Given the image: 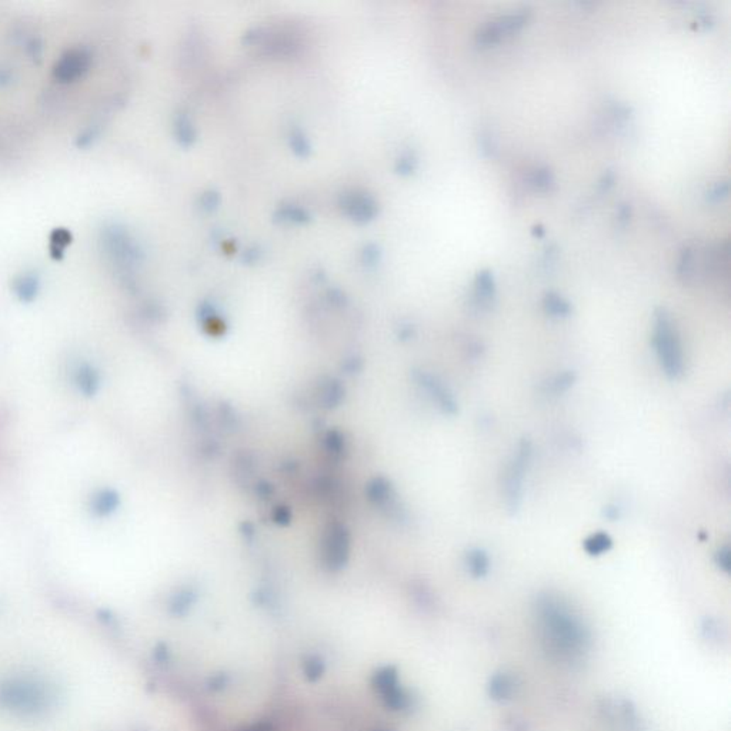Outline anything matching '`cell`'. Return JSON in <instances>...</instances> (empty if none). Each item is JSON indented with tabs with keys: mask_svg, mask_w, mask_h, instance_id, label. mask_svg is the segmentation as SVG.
<instances>
[{
	"mask_svg": "<svg viewBox=\"0 0 731 731\" xmlns=\"http://www.w3.org/2000/svg\"><path fill=\"white\" fill-rule=\"evenodd\" d=\"M604 514H606V517H607L609 520H611V522H613V520H617V519H618V507H616V506H607V507L604 509Z\"/></svg>",
	"mask_w": 731,
	"mask_h": 731,
	"instance_id": "25",
	"label": "cell"
},
{
	"mask_svg": "<svg viewBox=\"0 0 731 731\" xmlns=\"http://www.w3.org/2000/svg\"><path fill=\"white\" fill-rule=\"evenodd\" d=\"M536 616L543 643L561 662H576L589 648L590 633L580 616L563 599L543 594L536 603Z\"/></svg>",
	"mask_w": 731,
	"mask_h": 731,
	"instance_id": "1",
	"label": "cell"
},
{
	"mask_svg": "<svg viewBox=\"0 0 731 731\" xmlns=\"http://www.w3.org/2000/svg\"><path fill=\"white\" fill-rule=\"evenodd\" d=\"M243 731H275L273 727L267 723H260V724H255V725H251L248 728H245Z\"/></svg>",
	"mask_w": 731,
	"mask_h": 731,
	"instance_id": "24",
	"label": "cell"
},
{
	"mask_svg": "<svg viewBox=\"0 0 731 731\" xmlns=\"http://www.w3.org/2000/svg\"><path fill=\"white\" fill-rule=\"evenodd\" d=\"M530 13V9L520 8L500 15L489 22H484L474 33L476 43L481 47L497 45L503 39L517 33L529 22Z\"/></svg>",
	"mask_w": 731,
	"mask_h": 731,
	"instance_id": "5",
	"label": "cell"
},
{
	"mask_svg": "<svg viewBox=\"0 0 731 731\" xmlns=\"http://www.w3.org/2000/svg\"><path fill=\"white\" fill-rule=\"evenodd\" d=\"M516 680L513 676L507 673H499L495 674L490 680L489 693L490 696L497 701H506L510 700L512 696L516 691Z\"/></svg>",
	"mask_w": 731,
	"mask_h": 731,
	"instance_id": "13",
	"label": "cell"
},
{
	"mask_svg": "<svg viewBox=\"0 0 731 731\" xmlns=\"http://www.w3.org/2000/svg\"><path fill=\"white\" fill-rule=\"evenodd\" d=\"M533 233H534L537 237H543V236H544V229H541L540 226H536V227L533 229Z\"/></svg>",
	"mask_w": 731,
	"mask_h": 731,
	"instance_id": "26",
	"label": "cell"
},
{
	"mask_svg": "<svg viewBox=\"0 0 731 731\" xmlns=\"http://www.w3.org/2000/svg\"><path fill=\"white\" fill-rule=\"evenodd\" d=\"M631 219V206L628 203H621L617 209V223L621 227H626Z\"/></svg>",
	"mask_w": 731,
	"mask_h": 731,
	"instance_id": "22",
	"label": "cell"
},
{
	"mask_svg": "<svg viewBox=\"0 0 731 731\" xmlns=\"http://www.w3.org/2000/svg\"><path fill=\"white\" fill-rule=\"evenodd\" d=\"M324 670V666L323 663L318 660V659H310L306 662V666H304V672H306V676L310 679V680H316L321 676Z\"/></svg>",
	"mask_w": 731,
	"mask_h": 731,
	"instance_id": "21",
	"label": "cell"
},
{
	"mask_svg": "<svg viewBox=\"0 0 731 731\" xmlns=\"http://www.w3.org/2000/svg\"><path fill=\"white\" fill-rule=\"evenodd\" d=\"M698 258H700V246L694 243L684 245L680 251L679 262H677V276L684 283H694L698 277Z\"/></svg>",
	"mask_w": 731,
	"mask_h": 731,
	"instance_id": "9",
	"label": "cell"
},
{
	"mask_svg": "<svg viewBox=\"0 0 731 731\" xmlns=\"http://www.w3.org/2000/svg\"><path fill=\"white\" fill-rule=\"evenodd\" d=\"M543 309L550 317L554 318H565L573 311L572 303L556 292H548L544 294Z\"/></svg>",
	"mask_w": 731,
	"mask_h": 731,
	"instance_id": "12",
	"label": "cell"
},
{
	"mask_svg": "<svg viewBox=\"0 0 731 731\" xmlns=\"http://www.w3.org/2000/svg\"><path fill=\"white\" fill-rule=\"evenodd\" d=\"M533 443L530 439H522L513 450L503 473V499L509 513L516 514L524 496V483L531 464Z\"/></svg>",
	"mask_w": 731,
	"mask_h": 731,
	"instance_id": "3",
	"label": "cell"
},
{
	"mask_svg": "<svg viewBox=\"0 0 731 731\" xmlns=\"http://www.w3.org/2000/svg\"><path fill=\"white\" fill-rule=\"evenodd\" d=\"M0 706L19 714H36L47 706V694L38 683L8 680L0 684Z\"/></svg>",
	"mask_w": 731,
	"mask_h": 731,
	"instance_id": "4",
	"label": "cell"
},
{
	"mask_svg": "<svg viewBox=\"0 0 731 731\" xmlns=\"http://www.w3.org/2000/svg\"><path fill=\"white\" fill-rule=\"evenodd\" d=\"M416 380L443 415L456 416L459 413V403L453 391L439 377L427 372H419Z\"/></svg>",
	"mask_w": 731,
	"mask_h": 731,
	"instance_id": "6",
	"label": "cell"
},
{
	"mask_svg": "<svg viewBox=\"0 0 731 731\" xmlns=\"http://www.w3.org/2000/svg\"><path fill=\"white\" fill-rule=\"evenodd\" d=\"M117 505V497L115 493L112 492H103L100 493L95 502H93V507L98 513L100 514H105V513H109L112 512Z\"/></svg>",
	"mask_w": 731,
	"mask_h": 731,
	"instance_id": "17",
	"label": "cell"
},
{
	"mask_svg": "<svg viewBox=\"0 0 731 731\" xmlns=\"http://www.w3.org/2000/svg\"><path fill=\"white\" fill-rule=\"evenodd\" d=\"M77 383L84 393L93 394L98 388V374L91 367L80 369L77 373Z\"/></svg>",
	"mask_w": 731,
	"mask_h": 731,
	"instance_id": "16",
	"label": "cell"
},
{
	"mask_svg": "<svg viewBox=\"0 0 731 731\" xmlns=\"http://www.w3.org/2000/svg\"><path fill=\"white\" fill-rule=\"evenodd\" d=\"M577 377H576V373L572 372V370H567V372H561L558 374H556L548 383H547V388L551 394H563L565 391L570 390L575 383H576Z\"/></svg>",
	"mask_w": 731,
	"mask_h": 731,
	"instance_id": "15",
	"label": "cell"
},
{
	"mask_svg": "<svg viewBox=\"0 0 731 731\" xmlns=\"http://www.w3.org/2000/svg\"><path fill=\"white\" fill-rule=\"evenodd\" d=\"M727 196H728V182L727 180H721V182L714 183L706 192V199L710 203H720L724 199H727Z\"/></svg>",
	"mask_w": 731,
	"mask_h": 731,
	"instance_id": "18",
	"label": "cell"
},
{
	"mask_svg": "<svg viewBox=\"0 0 731 731\" xmlns=\"http://www.w3.org/2000/svg\"><path fill=\"white\" fill-rule=\"evenodd\" d=\"M526 185L534 192L548 193V192L554 190V188H556V178H554V173L551 172V169H548L546 166H540L527 173Z\"/></svg>",
	"mask_w": 731,
	"mask_h": 731,
	"instance_id": "11",
	"label": "cell"
},
{
	"mask_svg": "<svg viewBox=\"0 0 731 731\" xmlns=\"http://www.w3.org/2000/svg\"><path fill=\"white\" fill-rule=\"evenodd\" d=\"M374 687L379 690L384 703L390 708L401 710L404 707H408L409 697L401 690L394 669L387 667L380 670L374 677Z\"/></svg>",
	"mask_w": 731,
	"mask_h": 731,
	"instance_id": "8",
	"label": "cell"
},
{
	"mask_svg": "<svg viewBox=\"0 0 731 731\" xmlns=\"http://www.w3.org/2000/svg\"><path fill=\"white\" fill-rule=\"evenodd\" d=\"M614 180H616V173L613 171H607L599 182V186H597L599 192H607L614 185Z\"/></svg>",
	"mask_w": 731,
	"mask_h": 731,
	"instance_id": "23",
	"label": "cell"
},
{
	"mask_svg": "<svg viewBox=\"0 0 731 731\" xmlns=\"http://www.w3.org/2000/svg\"><path fill=\"white\" fill-rule=\"evenodd\" d=\"M478 140H480V146H481V150L484 151V154L495 156V153L497 151V144H496V139L490 130H483L480 133Z\"/></svg>",
	"mask_w": 731,
	"mask_h": 731,
	"instance_id": "20",
	"label": "cell"
},
{
	"mask_svg": "<svg viewBox=\"0 0 731 731\" xmlns=\"http://www.w3.org/2000/svg\"><path fill=\"white\" fill-rule=\"evenodd\" d=\"M714 561L717 564V567L720 568V570H723L724 573H730V568H731V550L728 546H723L720 547L715 554H714Z\"/></svg>",
	"mask_w": 731,
	"mask_h": 731,
	"instance_id": "19",
	"label": "cell"
},
{
	"mask_svg": "<svg viewBox=\"0 0 731 731\" xmlns=\"http://www.w3.org/2000/svg\"><path fill=\"white\" fill-rule=\"evenodd\" d=\"M464 565L471 577L484 579L490 573V556L483 547H471L464 554Z\"/></svg>",
	"mask_w": 731,
	"mask_h": 731,
	"instance_id": "10",
	"label": "cell"
},
{
	"mask_svg": "<svg viewBox=\"0 0 731 731\" xmlns=\"http://www.w3.org/2000/svg\"><path fill=\"white\" fill-rule=\"evenodd\" d=\"M652 342L657 362L670 380H679L686 370V359L680 332L672 313L659 307L653 314Z\"/></svg>",
	"mask_w": 731,
	"mask_h": 731,
	"instance_id": "2",
	"label": "cell"
},
{
	"mask_svg": "<svg viewBox=\"0 0 731 731\" xmlns=\"http://www.w3.org/2000/svg\"><path fill=\"white\" fill-rule=\"evenodd\" d=\"M497 297L496 280L489 269H483L477 272L474 277L473 290L470 294V307L477 313H485L493 309Z\"/></svg>",
	"mask_w": 731,
	"mask_h": 731,
	"instance_id": "7",
	"label": "cell"
},
{
	"mask_svg": "<svg viewBox=\"0 0 731 731\" xmlns=\"http://www.w3.org/2000/svg\"><path fill=\"white\" fill-rule=\"evenodd\" d=\"M613 544L614 541L609 533L596 531L586 537V540L583 541V548L589 556L599 557L609 553L613 548Z\"/></svg>",
	"mask_w": 731,
	"mask_h": 731,
	"instance_id": "14",
	"label": "cell"
}]
</instances>
